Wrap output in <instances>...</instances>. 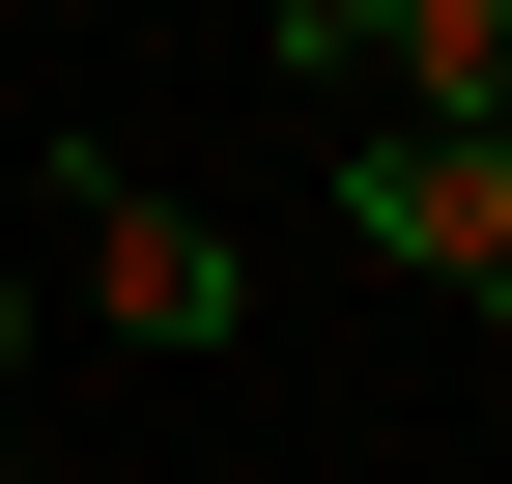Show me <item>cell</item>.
Wrapping results in <instances>:
<instances>
[{"instance_id":"obj_5","label":"cell","mask_w":512,"mask_h":484,"mask_svg":"<svg viewBox=\"0 0 512 484\" xmlns=\"http://www.w3.org/2000/svg\"><path fill=\"white\" fill-rule=\"evenodd\" d=\"M0 399H29V257H0Z\"/></svg>"},{"instance_id":"obj_1","label":"cell","mask_w":512,"mask_h":484,"mask_svg":"<svg viewBox=\"0 0 512 484\" xmlns=\"http://www.w3.org/2000/svg\"><path fill=\"white\" fill-rule=\"evenodd\" d=\"M57 257H86V314L143 342V371H228V342H256V257H228L200 200H143V171H114V143L57 171Z\"/></svg>"},{"instance_id":"obj_2","label":"cell","mask_w":512,"mask_h":484,"mask_svg":"<svg viewBox=\"0 0 512 484\" xmlns=\"http://www.w3.org/2000/svg\"><path fill=\"white\" fill-rule=\"evenodd\" d=\"M342 228L399 285H456V314H512V143H427V114H342Z\"/></svg>"},{"instance_id":"obj_3","label":"cell","mask_w":512,"mask_h":484,"mask_svg":"<svg viewBox=\"0 0 512 484\" xmlns=\"http://www.w3.org/2000/svg\"><path fill=\"white\" fill-rule=\"evenodd\" d=\"M370 114H427V143H512V0H399Z\"/></svg>"},{"instance_id":"obj_4","label":"cell","mask_w":512,"mask_h":484,"mask_svg":"<svg viewBox=\"0 0 512 484\" xmlns=\"http://www.w3.org/2000/svg\"><path fill=\"white\" fill-rule=\"evenodd\" d=\"M256 57H285L313 114H370V57H399V0H256Z\"/></svg>"}]
</instances>
